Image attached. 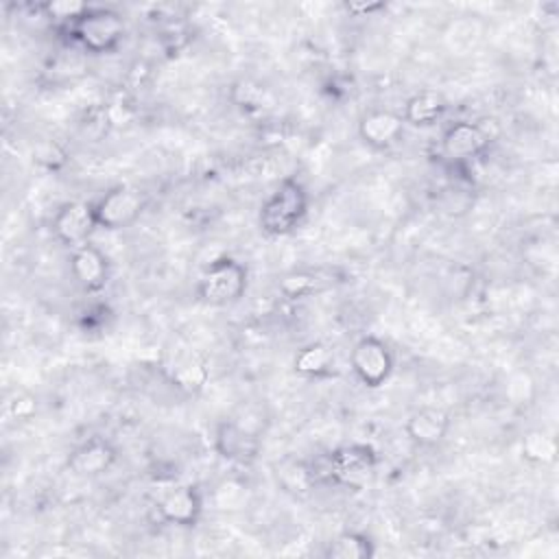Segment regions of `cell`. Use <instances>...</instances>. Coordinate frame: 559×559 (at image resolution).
<instances>
[{
  "label": "cell",
  "instance_id": "cell-2",
  "mask_svg": "<svg viewBox=\"0 0 559 559\" xmlns=\"http://www.w3.org/2000/svg\"><path fill=\"white\" fill-rule=\"evenodd\" d=\"M249 286V271L242 262L231 255L212 260L197 280V297L207 306H234L238 304Z\"/></svg>",
  "mask_w": 559,
  "mask_h": 559
},
{
  "label": "cell",
  "instance_id": "cell-20",
  "mask_svg": "<svg viewBox=\"0 0 559 559\" xmlns=\"http://www.w3.org/2000/svg\"><path fill=\"white\" fill-rule=\"evenodd\" d=\"M373 555L371 537L360 531H343L325 548L328 559H371Z\"/></svg>",
  "mask_w": 559,
  "mask_h": 559
},
{
  "label": "cell",
  "instance_id": "cell-18",
  "mask_svg": "<svg viewBox=\"0 0 559 559\" xmlns=\"http://www.w3.org/2000/svg\"><path fill=\"white\" fill-rule=\"evenodd\" d=\"M520 454L526 463L531 465H552L557 461V454H559V448H557V439L542 430V428H533V430H526L522 441H520Z\"/></svg>",
  "mask_w": 559,
  "mask_h": 559
},
{
  "label": "cell",
  "instance_id": "cell-8",
  "mask_svg": "<svg viewBox=\"0 0 559 559\" xmlns=\"http://www.w3.org/2000/svg\"><path fill=\"white\" fill-rule=\"evenodd\" d=\"M94 229H98L94 201H81V199L59 205L50 223L52 238L68 249L90 242V236Z\"/></svg>",
  "mask_w": 559,
  "mask_h": 559
},
{
  "label": "cell",
  "instance_id": "cell-12",
  "mask_svg": "<svg viewBox=\"0 0 559 559\" xmlns=\"http://www.w3.org/2000/svg\"><path fill=\"white\" fill-rule=\"evenodd\" d=\"M118 461V450L105 437H90L68 454V469L79 478H96L107 474Z\"/></svg>",
  "mask_w": 559,
  "mask_h": 559
},
{
  "label": "cell",
  "instance_id": "cell-9",
  "mask_svg": "<svg viewBox=\"0 0 559 559\" xmlns=\"http://www.w3.org/2000/svg\"><path fill=\"white\" fill-rule=\"evenodd\" d=\"M404 129H406V122H404L402 114L393 111V109H384V107L365 111L356 124L358 140L365 146H369L371 151L393 148L402 140Z\"/></svg>",
  "mask_w": 559,
  "mask_h": 559
},
{
  "label": "cell",
  "instance_id": "cell-23",
  "mask_svg": "<svg viewBox=\"0 0 559 559\" xmlns=\"http://www.w3.org/2000/svg\"><path fill=\"white\" fill-rule=\"evenodd\" d=\"M92 4H85V2H76V0H52V2H46L41 4L39 9L44 11L46 17L55 20V22H61L66 28L72 26Z\"/></svg>",
  "mask_w": 559,
  "mask_h": 559
},
{
  "label": "cell",
  "instance_id": "cell-14",
  "mask_svg": "<svg viewBox=\"0 0 559 559\" xmlns=\"http://www.w3.org/2000/svg\"><path fill=\"white\" fill-rule=\"evenodd\" d=\"M450 430V413L439 406H419L415 408L404 424L406 437L419 448L439 445Z\"/></svg>",
  "mask_w": 559,
  "mask_h": 559
},
{
  "label": "cell",
  "instance_id": "cell-10",
  "mask_svg": "<svg viewBox=\"0 0 559 559\" xmlns=\"http://www.w3.org/2000/svg\"><path fill=\"white\" fill-rule=\"evenodd\" d=\"M155 509L162 522L179 528H192L203 513V493L197 485H175L159 496Z\"/></svg>",
  "mask_w": 559,
  "mask_h": 559
},
{
  "label": "cell",
  "instance_id": "cell-15",
  "mask_svg": "<svg viewBox=\"0 0 559 559\" xmlns=\"http://www.w3.org/2000/svg\"><path fill=\"white\" fill-rule=\"evenodd\" d=\"M445 111H448V100L441 92L419 90L406 98L404 109L400 114L406 124L417 127V129H428V127H435L437 122H441Z\"/></svg>",
  "mask_w": 559,
  "mask_h": 559
},
{
  "label": "cell",
  "instance_id": "cell-25",
  "mask_svg": "<svg viewBox=\"0 0 559 559\" xmlns=\"http://www.w3.org/2000/svg\"><path fill=\"white\" fill-rule=\"evenodd\" d=\"M345 9H347L352 15H356V17H365V15H371V13H376V11L386 9V4H384V2H347Z\"/></svg>",
  "mask_w": 559,
  "mask_h": 559
},
{
  "label": "cell",
  "instance_id": "cell-11",
  "mask_svg": "<svg viewBox=\"0 0 559 559\" xmlns=\"http://www.w3.org/2000/svg\"><path fill=\"white\" fill-rule=\"evenodd\" d=\"M70 275L76 286L85 293H98L107 286L111 277V266L103 249L94 242H83L70 249Z\"/></svg>",
  "mask_w": 559,
  "mask_h": 559
},
{
  "label": "cell",
  "instance_id": "cell-1",
  "mask_svg": "<svg viewBox=\"0 0 559 559\" xmlns=\"http://www.w3.org/2000/svg\"><path fill=\"white\" fill-rule=\"evenodd\" d=\"M308 205L310 197L306 186L295 177H286L262 201L258 210V227L269 238L288 236L304 223Z\"/></svg>",
  "mask_w": 559,
  "mask_h": 559
},
{
  "label": "cell",
  "instance_id": "cell-5",
  "mask_svg": "<svg viewBox=\"0 0 559 559\" xmlns=\"http://www.w3.org/2000/svg\"><path fill=\"white\" fill-rule=\"evenodd\" d=\"M146 194L135 186H114L94 201L98 229L120 231L140 221L146 210Z\"/></svg>",
  "mask_w": 559,
  "mask_h": 559
},
{
  "label": "cell",
  "instance_id": "cell-24",
  "mask_svg": "<svg viewBox=\"0 0 559 559\" xmlns=\"http://www.w3.org/2000/svg\"><path fill=\"white\" fill-rule=\"evenodd\" d=\"M37 397L28 391H17L7 402V413L15 421H31L37 415Z\"/></svg>",
  "mask_w": 559,
  "mask_h": 559
},
{
  "label": "cell",
  "instance_id": "cell-6",
  "mask_svg": "<svg viewBox=\"0 0 559 559\" xmlns=\"http://www.w3.org/2000/svg\"><path fill=\"white\" fill-rule=\"evenodd\" d=\"M349 367L360 384L367 389H378L391 378L395 358L382 338L367 334L354 343L349 352Z\"/></svg>",
  "mask_w": 559,
  "mask_h": 559
},
{
  "label": "cell",
  "instance_id": "cell-4",
  "mask_svg": "<svg viewBox=\"0 0 559 559\" xmlns=\"http://www.w3.org/2000/svg\"><path fill=\"white\" fill-rule=\"evenodd\" d=\"M378 454L367 443H345L323 459V472L334 485L362 489L376 474Z\"/></svg>",
  "mask_w": 559,
  "mask_h": 559
},
{
  "label": "cell",
  "instance_id": "cell-7",
  "mask_svg": "<svg viewBox=\"0 0 559 559\" xmlns=\"http://www.w3.org/2000/svg\"><path fill=\"white\" fill-rule=\"evenodd\" d=\"M491 135L480 122L454 120L439 140V151L450 164H469L489 151Z\"/></svg>",
  "mask_w": 559,
  "mask_h": 559
},
{
  "label": "cell",
  "instance_id": "cell-3",
  "mask_svg": "<svg viewBox=\"0 0 559 559\" xmlns=\"http://www.w3.org/2000/svg\"><path fill=\"white\" fill-rule=\"evenodd\" d=\"M72 39L90 55H111L124 39V22L120 13L105 7H90L72 26Z\"/></svg>",
  "mask_w": 559,
  "mask_h": 559
},
{
  "label": "cell",
  "instance_id": "cell-19",
  "mask_svg": "<svg viewBox=\"0 0 559 559\" xmlns=\"http://www.w3.org/2000/svg\"><path fill=\"white\" fill-rule=\"evenodd\" d=\"M275 478L282 485L284 491L293 496L308 493L317 483V472L304 461L297 459H284L275 465Z\"/></svg>",
  "mask_w": 559,
  "mask_h": 559
},
{
  "label": "cell",
  "instance_id": "cell-13",
  "mask_svg": "<svg viewBox=\"0 0 559 559\" xmlns=\"http://www.w3.org/2000/svg\"><path fill=\"white\" fill-rule=\"evenodd\" d=\"M214 450L221 459L231 463H249L260 452V441L253 432L234 419H223L214 430Z\"/></svg>",
  "mask_w": 559,
  "mask_h": 559
},
{
  "label": "cell",
  "instance_id": "cell-21",
  "mask_svg": "<svg viewBox=\"0 0 559 559\" xmlns=\"http://www.w3.org/2000/svg\"><path fill=\"white\" fill-rule=\"evenodd\" d=\"M33 162L44 168V170H50V173H57L66 166L68 162V153L66 148L57 142V140H39L35 146H33Z\"/></svg>",
  "mask_w": 559,
  "mask_h": 559
},
{
  "label": "cell",
  "instance_id": "cell-17",
  "mask_svg": "<svg viewBox=\"0 0 559 559\" xmlns=\"http://www.w3.org/2000/svg\"><path fill=\"white\" fill-rule=\"evenodd\" d=\"M332 367H334V352L323 341L306 343L293 356V371L301 378H314V380L325 378L332 373Z\"/></svg>",
  "mask_w": 559,
  "mask_h": 559
},
{
  "label": "cell",
  "instance_id": "cell-22",
  "mask_svg": "<svg viewBox=\"0 0 559 559\" xmlns=\"http://www.w3.org/2000/svg\"><path fill=\"white\" fill-rule=\"evenodd\" d=\"M277 286L282 290V295H286L288 299H301L317 290L319 280L310 271H290L280 280Z\"/></svg>",
  "mask_w": 559,
  "mask_h": 559
},
{
  "label": "cell",
  "instance_id": "cell-16",
  "mask_svg": "<svg viewBox=\"0 0 559 559\" xmlns=\"http://www.w3.org/2000/svg\"><path fill=\"white\" fill-rule=\"evenodd\" d=\"M166 373L170 384L183 393H199L210 380L207 360L194 352L175 356V360L166 367Z\"/></svg>",
  "mask_w": 559,
  "mask_h": 559
}]
</instances>
